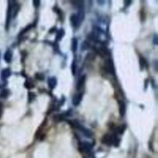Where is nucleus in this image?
I'll return each instance as SVG.
<instances>
[{
	"label": "nucleus",
	"mask_w": 158,
	"mask_h": 158,
	"mask_svg": "<svg viewBox=\"0 0 158 158\" xmlns=\"http://www.w3.org/2000/svg\"><path fill=\"white\" fill-rule=\"evenodd\" d=\"M102 143H104L105 145L110 146V145H114L115 147H118L120 144V139L117 137V135H112V134H105L101 139Z\"/></svg>",
	"instance_id": "1"
},
{
	"label": "nucleus",
	"mask_w": 158,
	"mask_h": 158,
	"mask_svg": "<svg viewBox=\"0 0 158 158\" xmlns=\"http://www.w3.org/2000/svg\"><path fill=\"white\" fill-rule=\"evenodd\" d=\"M35 79H37L38 80H44V76H43V73H35Z\"/></svg>",
	"instance_id": "19"
},
{
	"label": "nucleus",
	"mask_w": 158,
	"mask_h": 158,
	"mask_svg": "<svg viewBox=\"0 0 158 158\" xmlns=\"http://www.w3.org/2000/svg\"><path fill=\"white\" fill-rule=\"evenodd\" d=\"M12 52L10 50V49H8L6 50V52H5L4 54V60L7 63H9L11 61H12Z\"/></svg>",
	"instance_id": "9"
},
{
	"label": "nucleus",
	"mask_w": 158,
	"mask_h": 158,
	"mask_svg": "<svg viewBox=\"0 0 158 158\" xmlns=\"http://www.w3.org/2000/svg\"><path fill=\"white\" fill-rule=\"evenodd\" d=\"M140 66L141 69H143L147 66V60L143 56H140Z\"/></svg>",
	"instance_id": "15"
},
{
	"label": "nucleus",
	"mask_w": 158,
	"mask_h": 158,
	"mask_svg": "<svg viewBox=\"0 0 158 158\" xmlns=\"http://www.w3.org/2000/svg\"><path fill=\"white\" fill-rule=\"evenodd\" d=\"M83 92H80L79 94H77L73 98V103L74 106H78L79 104L81 102L82 99H83Z\"/></svg>",
	"instance_id": "4"
},
{
	"label": "nucleus",
	"mask_w": 158,
	"mask_h": 158,
	"mask_svg": "<svg viewBox=\"0 0 158 158\" xmlns=\"http://www.w3.org/2000/svg\"><path fill=\"white\" fill-rule=\"evenodd\" d=\"M48 86L50 89H54L56 86V79L55 77H51L48 80Z\"/></svg>",
	"instance_id": "11"
},
{
	"label": "nucleus",
	"mask_w": 158,
	"mask_h": 158,
	"mask_svg": "<svg viewBox=\"0 0 158 158\" xmlns=\"http://www.w3.org/2000/svg\"><path fill=\"white\" fill-rule=\"evenodd\" d=\"M56 27L52 28V29H51V30H50V31H49V32H50V33H52V31H53V32H54V31H55V30H56Z\"/></svg>",
	"instance_id": "24"
},
{
	"label": "nucleus",
	"mask_w": 158,
	"mask_h": 158,
	"mask_svg": "<svg viewBox=\"0 0 158 158\" xmlns=\"http://www.w3.org/2000/svg\"><path fill=\"white\" fill-rule=\"evenodd\" d=\"M9 94H10V92H9V89H4L2 90L1 93H0V97L2 99H6L9 97Z\"/></svg>",
	"instance_id": "13"
},
{
	"label": "nucleus",
	"mask_w": 158,
	"mask_h": 158,
	"mask_svg": "<svg viewBox=\"0 0 158 158\" xmlns=\"http://www.w3.org/2000/svg\"><path fill=\"white\" fill-rule=\"evenodd\" d=\"M126 129H127V126L125 124H123V125H120V126L117 127V131L118 134H123V133H124V131H126Z\"/></svg>",
	"instance_id": "14"
},
{
	"label": "nucleus",
	"mask_w": 158,
	"mask_h": 158,
	"mask_svg": "<svg viewBox=\"0 0 158 158\" xmlns=\"http://www.w3.org/2000/svg\"><path fill=\"white\" fill-rule=\"evenodd\" d=\"M77 45H78V41L76 38H73L72 41V50L73 52H76L77 49Z\"/></svg>",
	"instance_id": "16"
},
{
	"label": "nucleus",
	"mask_w": 158,
	"mask_h": 158,
	"mask_svg": "<svg viewBox=\"0 0 158 158\" xmlns=\"http://www.w3.org/2000/svg\"><path fill=\"white\" fill-rule=\"evenodd\" d=\"M33 4L35 7H38L40 5V1H38V0H35V1H33Z\"/></svg>",
	"instance_id": "21"
},
{
	"label": "nucleus",
	"mask_w": 158,
	"mask_h": 158,
	"mask_svg": "<svg viewBox=\"0 0 158 158\" xmlns=\"http://www.w3.org/2000/svg\"><path fill=\"white\" fill-rule=\"evenodd\" d=\"M64 35V30L63 29H60L57 32V35H56V40H60Z\"/></svg>",
	"instance_id": "17"
},
{
	"label": "nucleus",
	"mask_w": 158,
	"mask_h": 158,
	"mask_svg": "<svg viewBox=\"0 0 158 158\" xmlns=\"http://www.w3.org/2000/svg\"><path fill=\"white\" fill-rule=\"evenodd\" d=\"M2 110H3V106H2V103H0V118H1L2 114Z\"/></svg>",
	"instance_id": "23"
},
{
	"label": "nucleus",
	"mask_w": 158,
	"mask_h": 158,
	"mask_svg": "<svg viewBox=\"0 0 158 158\" xmlns=\"http://www.w3.org/2000/svg\"><path fill=\"white\" fill-rule=\"evenodd\" d=\"M24 86H25V87L27 88V89H32V88L35 86V85H34L32 80H30V79H29V80H26Z\"/></svg>",
	"instance_id": "12"
},
{
	"label": "nucleus",
	"mask_w": 158,
	"mask_h": 158,
	"mask_svg": "<svg viewBox=\"0 0 158 158\" xmlns=\"http://www.w3.org/2000/svg\"><path fill=\"white\" fill-rule=\"evenodd\" d=\"M80 151H83V152H89L92 149V146L90 145V143H87V142H84V143H82L80 146Z\"/></svg>",
	"instance_id": "5"
},
{
	"label": "nucleus",
	"mask_w": 158,
	"mask_h": 158,
	"mask_svg": "<svg viewBox=\"0 0 158 158\" xmlns=\"http://www.w3.org/2000/svg\"><path fill=\"white\" fill-rule=\"evenodd\" d=\"M72 70H73V73L75 74V70H76V64H75V62L73 63L72 65Z\"/></svg>",
	"instance_id": "22"
},
{
	"label": "nucleus",
	"mask_w": 158,
	"mask_h": 158,
	"mask_svg": "<svg viewBox=\"0 0 158 158\" xmlns=\"http://www.w3.org/2000/svg\"><path fill=\"white\" fill-rule=\"evenodd\" d=\"M35 94H33V93H29V94H28V100H29V102L33 101V100H35Z\"/></svg>",
	"instance_id": "18"
},
{
	"label": "nucleus",
	"mask_w": 158,
	"mask_h": 158,
	"mask_svg": "<svg viewBox=\"0 0 158 158\" xmlns=\"http://www.w3.org/2000/svg\"><path fill=\"white\" fill-rule=\"evenodd\" d=\"M85 81H86V76L83 75L79 79L78 82H77V89L78 90H81L85 86Z\"/></svg>",
	"instance_id": "6"
},
{
	"label": "nucleus",
	"mask_w": 158,
	"mask_h": 158,
	"mask_svg": "<svg viewBox=\"0 0 158 158\" xmlns=\"http://www.w3.org/2000/svg\"><path fill=\"white\" fill-rule=\"evenodd\" d=\"M119 112H120V115L121 117H123L126 113V104L122 100L119 102Z\"/></svg>",
	"instance_id": "7"
},
{
	"label": "nucleus",
	"mask_w": 158,
	"mask_h": 158,
	"mask_svg": "<svg viewBox=\"0 0 158 158\" xmlns=\"http://www.w3.org/2000/svg\"><path fill=\"white\" fill-rule=\"evenodd\" d=\"M104 69L110 73H114V63L111 60H107L105 62Z\"/></svg>",
	"instance_id": "2"
},
{
	"label": "nucleus",
	"mask_w": 158,
	"mask_h": 158,
	"mask_svg": "<svg viewBox=\"0 0 158 158\" xmlns=\"http://www.w3.org/2000/svg\"><path fill=\"white\" fill-rule=\"evenodd\" d=\"M31 29V26H30V25H29V26H27V27L25 28V29H23V31H22L21 33L19 34V35H23V34H25L26 32H27L28 30H29V29Z\"/></svg>",
	"instance_id": "20"
},
{
	"label": "nucleus",
	"mask_w": 158,
	"mask_h": 158,
	"mask_svg": "<svg viewBox=\"0 0 158 158\" xmlns=\"http://www.w3.org/2000/svg\"><path fill=\"white\" fill-rule=\"evenodd\" d=\"M11 14H12V1H9V9H8L7 11V19H6V27H9V22H10L11 19Z\"/></svg>",
	"instance_id": "8"
},
{
	"label": "nucleus",
	"mask_w": 158,
	"mask_h": 158,
	"mask_svg": "<svg viewBox=\"0 0 158 158\" xmlns=\"http://www.w3.org/2000/svg\"><path fill=\"white\" fill-rule=\"evenodd\" d=\"M70 22L74 27L77 28L79 27V25L82 22V19L80 18V16L78 15H77V14H73L70 16Z\"/></svg>",
	"instance_id": "3"
},
{
	"label": "nucleus",
	"mask_w": 158,
	"mask_h": 158,
	"mask_svg": "<svg viewBox=\"0 0 158 158\" xmlns=\"http://www.w3.org/2000/svg\"><path fill=\"white\" fill-rule=\"evenodd\" d=\"M11 76V71L9 69H5L1 72V78L2 80H6V79L9 78Z\"/></svg>",
	"instance_id": "10"
}]
</instances>
